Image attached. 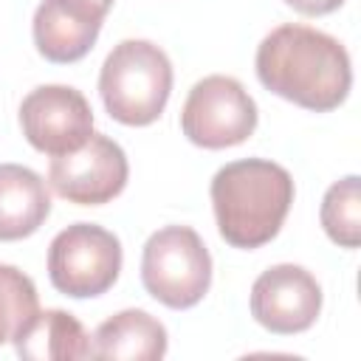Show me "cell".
<instances>
[{"label":"cell","instance_id":"obj_1","mask_svg":"<svg viewBox=\"0 0 361 361\" xmlns=\"http://www.w3.org/2000/svg\"><path fill=\"white\" fill-rule=\"evenodd\" d=\"M257 76L271 93L316 113L336 110L353 85L347 48L302 23H285L259 42Z\"/></svg>","mask_w":361,"mask_h":361},{"label":"cell","instance_id":"obj_2","mask_svg":"<svg viewBox=\"0 0 361 361\" xmlns=\"http://www.w3.org/2000/svg\"><path fill=\"white\" fill-rule=\"evenodd\" d=\"M209 195L220 237L234 248H259L279 234L288 217L293 178L274 161L243 158L217 169Z\"/></svg>","mask_w":361,"mask_h":361},{"label":"cell","instance_id":"obj_3","mask_svg":"<svg viewBox=\"0 0 361 361\" xmlns=\"http://www.w3.org/2000/svg\"><path fill=\"white\" fill-rule=\"evenodd\" d=\"M99 93L116 121L130 127L152 124L172 93V62L149 39H124L102 65Z\"/></svg>","mask_w":361,"mask_h":361},{"label":"cell","instance_id":"obj_4","mask_svg":"<svg viewBox=\"0 0 361 361\" xmlns=\"http://www.w3.org/2000/svg\"><path fill=\"white\" fill-rule=\"evenodd\" d=\"M141 282L166 307L197 305L212 285V257L200 234L189 226H164L149 234L141 254Z\"/></svg>","mask_w":361,"mask_h":361},{"label":"cell","instance_id":"obj_5","mask_svg":"<svg viewBox=\"0 0 361 361\" xmlns=\"http://www.w3.org/2000/svg\"><path fill=\"white\" fill-rule=\"evenodd\" d=\"M121 271V243L113 231L93 223L62 228L48 248L51 285L73 299L102 296Z\"/></svg>","mask_w":361,"mask_h":361},{"label":"cell","instance_id":"obj_6","mask_svg":"<svg viewBox=\"0 0 361 361\" xmlns=\"http://www.w3.org/2000/svg\"><path fill=\"white\" fill-rule=\"evenodd\" d=\"M257 127V104L248 90L231 76L200 79L180 110L183 135L206 149H226L243 144Z\"/></svg>","mask_w":361,"mask_h":361},{"label":"cell","instance_id":"obj_7","mask_svg":"<svg viewBox=\"0 0 361 361\" xmlns=\"http://www.w3.org/2000/svg\"><path fill=\"white\" fill-rule=\"evenodd\" d=\"M127 175L130 166L124 149L102 133H93L73 152L54 155L48 166L51 189L79 206H102L113 200L127 186Z\"/></svg>","mask_w":361,"mask_h":361},{"label":"cell","instance_id":"obj_8","mask_svg":"<svg viewBox=\"0 0 361 361\" xmlns=\"http://www.w3.org/2000/svg\"><path fill=\"white\" fill-rule=\"evenodd\" d=\"M20 127L34 149L54 158L79 149L93 135V110L76 87L42 85L23 99Z\"/></svg>","mask_w":361,"mask_h":361},{"label":"cell","instance_id":"obj_9","mask_svg":"<svg viewBox=\"0 0 361 361\" xmlns=\"http://www.w3.org/2000/svg\"><path fill=\"white\" fill-rule=\"evenodd\" d=\"M322 288L316 276L293 262L262 271L251 285V316L271 333L293 336L319 319Z\"/></svg>","mask_w":361,"mask_h":361},{"label":"cell","instance_id":"obj_10","mask_svg":"<svg viewBox=\"0 0 361 361\" xmlns=\"http://www.w3.org/2000/svg\"><path fill=\"white\" fill-rule=\"evenodd\" d=\"M104 14L93 0H42L34 11V45L48 62H76L93 48Z\"/></svg>","mask_w":361,"mask_h":361},{"label":"cell","instance_id":"obj_11","mask_svg":"<svg viewBox=\"0 0 361 361\" xmlns=\"http://www.w3.org/2000/svg\"><path fill=\"white\" fill-rule=\"evenodd\" d=\"M166 353V327L147 310H121L102 322L90 355L104 361H158Z\"/></svg>","mask_w":361,"mask_h":361},{"label":"cell","instance_id":"obj_12","mask_svg":"<svg viewBox=\"0 0 361 361\" xmlns=\"http://www.w3.org/2000/svg\"><path fill=\"white\" fill-rule=\"evenodd\" d=\"M20 358L28 361H76L90 355V336L82 322L65 310H37L11 338Z\"/></svg>","mask_w":361,"mask_h":361},{"label":"cell","instance_id":"obj_13","mask_svg":"<svg viewBox=\"0 0 361 361\" xmlns=\"http://www.w3.org/2000/svg\"><path fill=\"white\" fill-rule=\"evenodd\" d=\"M51 214L45 180L20 164H0V240L34 234Z\"/></svg>","mask_w":361,"mask_h":361},{"label":"cell","instance_id":"obj_14","mask_svg":"<svg viewBox=\"0 0 361 361\" xmlns=\"http://www.w3.org/2000/svg\"><path fill=\"white\" fill-rule=\"evenodd\" d=\"M322 228L341 248H358L361 243V180L347 175L336 180L322 200Z\"/></svg>","mask_w":361,"mask_h":361},{"label":"cell","instance_id":"obj_15","mask_svg":"<svg viewBox=\"0 0 361 361\" xmlns=\"http://www.w3.org/2000/svg\"><path fill=\"white\" fill-rule=\"evenodd\" d=\"M37 310L34 282L20 268L0 262V344L11 341Z\"/></svg>","mask_w":361,"mask_h":361},{"label":"cell","instance_id":"obj_16","mask_svg":"<svg viewBox=\"0 0 361 361\" xmlns=\"http://www.w3.org/2000/svg\"><path fill=\"white\" fill-rule=\"evenodd\" d=\"M293 11L299 14H307V17H322V14H330L336 11L344 0H285Z\"/></svg>","mask_w":361,"mask_h":361},{"label":"cell","instance_id":"obj_17","mask_svg":"<svg viewBox=\"0 0 361 361\" xmlns=\"http://www.w3.org/2000/svg\"><path fill=\"white\" fill-rule=\"evenodd\" d=\"M93 3H96V6H102L104 11H110V6H113V0H93Z\"/></svg>","mask_w":361,"mask_h":361}]
</instances>
